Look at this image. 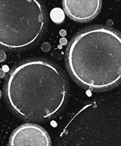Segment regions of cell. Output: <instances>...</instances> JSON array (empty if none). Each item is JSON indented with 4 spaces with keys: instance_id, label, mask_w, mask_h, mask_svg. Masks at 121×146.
Returning a JSON list of instances; mask_svg holds the SVG:
<instances>
[{
    "instance_id": "cell-8",
    "label": "cell",
    "mask_w": 121,
    "mask_h": 146,
    "mask_svg": "<svg viewBox=\"0 0 121 146\" xmlns=\"http://www.w3.org/2000/svg\"><path fill=\"white\" fill-rule=\"evenodd\" d=\"M5 76V74L4 72L2 69H0V78H4Z\"/></svg>"
},
{
    "instance_id": "cell-5",
    "label": "cell",
    "mask_w": 121,
    "mask_h": 146,
    "mask_svg": "<svg viewBox=\"0 0 121 146\" xmlns=\"http://www.w3.org/2000/svg\"><path fill=\"white\" fill-rule=\"evenodd\" d=\"M64 13L69 19L77 22H87L95 19L102 7L100 0L67 1L62 2Z\"/></svg>"
},
{
    "instance_id": "cell-9",
    "label": "cell",
    "mask_w": 121,
    "mask_h": 146,
    "mask_svg": "<svg viewBox=\"0 0 121 146\" xmlns=\"http://www.w3.org/2000/svg\"><path fill=\"white\" fill-rule=\"evenodd\" d=\"M1 96H2V93H1V91H0V97H1Z\"/></svg>"
},
{
    "instance_id": "cell-7",
    "label": "cell",
    "mask_w": 121,
    "mask_h": 146,
    "mask_svg": "<svg viewBox=\"0 0 121 146\" xmlns=\"http://www.w3.org/2000/svg\"><path fill=\"white\" fill-rule=\"evenodd\" d=\"M6 59V55L2 49H0V62H3Z\"/></svg>"
},
{
    "instance_id": "cell-4",
    "label": "cell",
    "mask_w": 121,
    "mask_h": 146,
    "mask_svg": "<svg viewBox=\"0 0 121 146\" xmlns=\"http://www.w3.org/2000/svg\"><path fill=\"white\" fill-rule=\"evenodd\" d=\"M9 146H51V139L42 126L24 123L13 131L9 139Z\"/></svg>"
},
{
    "instance_id": "cell-2",
    "label": "cell",
    "mask_w": 121,
    "mask_h": 146,
    "mask_svg": "<svg viewBox=\"0 0 121 146\" xmlns=\"http://www.w3.org/2000/svg\"><path fill=\"white\" fill-rule=\"evenodd\" d=\"M65 63L72 79L93 91L121 83V34L107 26H93L77 33L67 45Z\"/></svg>"
},
{
    "instance_id": "cell-3",
    "label": "cell",
    "mask_w": 121,
    "mask_h": 146,
    "mask_svg": "<svg viewBox=\"0 0 121 146\" xmlns=\"http://www.w3.org/2000/svg\"><path fill=\"white\" fill-rule=\"evenodd\" d=\"M47 24L43 2L37 0H0V48L20 51L33 46Z\"/></svg>"
},
{
    "instance_id": "cell-1",
    "label": "cell",
    "mask_w": 121,
    "mask_h": 146,
    "mask_svg": "<svg viewBox=\"0 0 121 146\" xmlns=\"http://www.w3.org/2000/svg\"><path fill=\"white\" fill-rule=\"evenodd\" d=\"M6 103L23 120L44 121L62 110L69 96L66 75L49 60L28 59L14 66L6 79Z\"/></svg>"
},
{
    "instance_id": "cell-6",
    "label": "cell",
    "mask_w": 121,
    "mask_h": 146,
    "mask_svg": "<svg viewBox=\"0 0 121 146\" xmlns=\"http://www.w3.org/2000/svg\"><path fill=\"white\" fill-rule=\"evenodd\" d=\"M51 18L53 20V21H55L57 24H60V23L62 22L64 19V13H63L62 10H61L60 8L54 9L52 11V13H51Z\"/></svg>"
}]
</instances>
